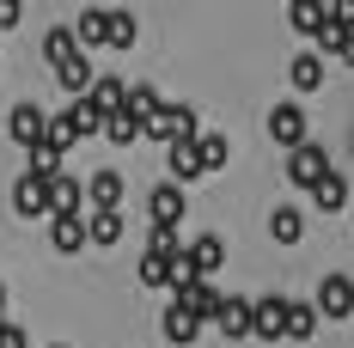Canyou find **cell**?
I'll return each mask as SVG.
<instances>
[{"label": "cell", "mask_w": 354, "mask_h": 348, "mask_svg": "<svg viewBox=\"0 0 354 348\" xmlns=\"http://www.w3.org/2000/svg\"><path fill=\"white\" fill-rule=\"evenodd\" d=\"M269 232H275V244H299L306 239V214L299 208H275L269 214Z\"/></svg>", "instance_id": "obj_27"}, {"label": "cell", "mask_w": 354, "mask_h": 348, "mask_svg": "<svg viewBox=\"0 0 354 348\" xmlns=\"http://www.w3.org/2000/svg\"><path fill=\"white\" fill-rule=\"evenodd\" d=\"M104 31H110V12H104V6H86V12H80V25H73L80 49H104Z\"/></svg>", "instance_id": "obj_23"}, {"label": "cell", "mask_w": 354, "mask_h": 348, "mask_svg": "<svg viewBox=\"0 0 354 348\" xmlns=\"http://www.w3.org/2000/svg\"><path fill=\"white\" fill-rule=\"evenodd\" d=\"M324 6H330V19H336L342 31H354V0H324Z\"/></svg>", "instance_id": "obj_34"}, {"label": "cell", "mask_w": 354, "mask_h": 348, "mask_svg": "<svg viewBox=\"0 0 354 348\" xmlns=\"http://www.w3.org/2000/svg\"><path fill=\"white\" fill-rule=\"evenodd\" d=\"M0 348H31V336H25V324L0 318Z\"/></svg>", "instance_id": "obj_33"}, {"label": "cell", "mask_w": 354, "mask_h": 348, "mask_svg": "<svg viewBox=\"0 0 354 348\" xmlns=\"http://www.w3.org/2000/svg\"><path fill=\"white\" fill-rule=\"evenodd\" d=\"M62 116H68V129H73V140H86V135H98V129H104V110L92 104V98H86V92H80V98H73V104L62 110Z\"/></svg>", "instance_id": "obj_18"}, {"label": "cell", "mask_w": 354, "mask_h": 348, "mask_svg": "<svg viewBox=\"0 0 354 348\" xmlns=\"http://www.w3.org/2000/svg\"><path fill=\"white\" fill-rule=\"evenodd\" d=\"M312 208H318V214H342V208H348V177H336V165L312 183Z\"/></svg>", "instance_id": "obj_11"}, {"label": "cell", "mask_w": 354, "mask_h": 348, "mask_svg": "<svg viewBox=\"0 0 354 348\" xmlns=\"http://www.w3.org/2000/svg\"><path fill=\"white\" fill-rule=\"evenodd\" d=\"M147 250H159V257H177L183 244H177V226H153L147 232Z\"/></svg>", "instance_id": "obj_32"}, {"label": "cell", "mask_w": 354, "mask_h": 348, "mask_svg": "<svg viewBox=\"0 0 354 348\" xmlns=\"http://www.w3.org/2000/svg\"><path fill=\"white\" fill-rule=\"evenodd\" d=\"M159 330H165V342H171V348H189V342H196V336H202V324H196V318L183 312L177 300H171V306H165V318H159Z\"/></svg>", "instance_id": "obj_16"}, {"label": "cell", "mask_w": 354, "mask_h": 348, "mask_svg": "<svg viewBox=\"0 0 354 348\" xmlns=\"http://www.w3.org/2000/svg\"><path fill=\"white\" fill-rule=\"evenodd\" d=\"M25 19V0H0V31H12Z\"/></svg>", "instance_id": "obj_35"}, {"label": "cell", "mask_w": 354, "mask_h": 348, "mask_svg": "<svg viewBox=\"0 0 354 348\" xmlns=\"http://www.w3.org/2000/svg\"><path fill=\"white\" fill-rule=\"evenodd\" d=\"M312 306H318L324 324H342V318L354 312V281H348V275H324V281H318V300H312Z\"/></svg>", "instance_id": "obj_4"}, {"label": "cell", "mask_w": 354, "mask_h": 348, "mask_svg": "<svg viewBox=\"0 0 354 348\" xmlns=\"http://www.w3.org/2000/svg\"><path fill=\"white\" fill-rule=\"evenodd\" d=\"M55 348H62V342H55Z\"/></svg>", "instance_id": "obj_38"}, {"label": "cell", "mask_w": 354, "mask_h": 348, "mask_svg": "<svg viewBox=\"0 0 354 348\" xmlns=\"http://www.w3.org/2000/svg\"><path fill=\"white\" fill-rule=\"evenodd\" d=\"M250 336H263V342H281V336H287V300H281V293L250 300Z\"/></svg>", "instance_id": "obj_5"}, {"label": "cell", "mask_w": 354, "mask_h": 348, "mask_svg": "<svg viewBox=\"0 0 354 348\" xmlns=\"http://www.w3.org/2000/svg\"><path fill=\"white\" fill-rule=\"evenodd\" d=\"M196 129H202V122H196V110H189V104H159L153 116H147L141 135H147V140H159V147H171V140H189Z\"/></svg>", "instance_id": "obj_2"}, {"label": "cell", "mask_w": 354, "mask_h": 348, "mask_svg": "<svg viewBox=\"0 0 354 348\" xmlns=\"http://www.w3.org/2000/svg\"><path fill=\"white\" fill-rule=\"evenodd\" d=\"M269 135H275V147H299V140H312V135H306V110L293 104V98L275 104V110H269Z\"/></svg>", "instance_id": "obj_8"}, {"label": "cell", "mask_w": 354, "mask_h": 348, "mask_svg": "<svg viewBox=\"0 0 354 348\" xmlns=\"http://www.w3.org/2000/svg\"><path fill=\"white\" fill-rule=\"evenodd\" d=\"M55 80H62V92H73V98H80V92L92 86V62H86V49H80V55H68V62L55 68Z\"/></svg>", "instance_id": "obj_26"}, {"label": "cell", "mask_w": 354, "mask_h": 348, "mask_svg": "<svg viewBox=\"0 0 354 348\" xmlns=\"http://www.w3.org/2000/svg\"><path fill=\"white\" fill-rule=\"evenodd\" d=\"M324 172H330V153H324L318 140H299V147H287V183H293V190H312Z\"/></svg>", "instance_id": "obj_3"}, {"label": "cell", "mask_w": 354, "mask_h": 348, "mask_svg": "<svg viewBox=\"0 0 354 348\" xmlns=\"http://www.w3.org/2000/svg\"><path fill=\"white\" fill-rule=\"evenodd\" d=\"M122 110H129V116L147 129V116L159 110V92H153V86H129V92H122Z\"/></svg>", "instance_id": "obj_28"}, {"label": "cell", "mask_w": 354, "mask_h": 348, "mask_svg": "<svg viewBox=\"0 0 354 348\" xmlns=\"http://www.w3.org/2000/svg\"><path fill=\"white\" fill-rule=\"evenodd\" d=\"M80 208H86V183L68 177V172H55L49 177V214H80Z\"/></svg>", "instance_id": "obj_12"}, {"label": "cell", "mask_w": 354, "mask_h": 348, "mask_svg": "<svg viewBox=\"0 0 354 348\" xmlns=\"http://www.w3.org/2000/svg\"><path fill=\"white\" fill-rule=\"evenodd\" d=\"M214 324L226 330V342H245L250 336V300H220V318Z\"/></svg>", "instance_id": "obj_20"}, {"label": "cell", "mask_w": 354, "mask_h": 348, "mask_svg": "<svg viewBox=\"0 0 354 348\" xmlns=\"http://www.w3.org/2000/svg\"><path fill=\"white\" fill-rule=\"evenodd\" d=\"M12 208L25 214V220H43V214H49V177L25 172L19 183H12Z\"/></svg>", "instance_id": "obj_7"}, {"label": "cell", "mask_w": 354, "mask_h": 348, "mask_svg": "<svg viewBox=\"0 0 354 348\" xmlns=\"http://www.w3.org/2000/svg\"><path fill=\"white\" fill-rule=\"evenodd\" d=\"M336 62H348V68H354V31H342V43H336Z\"/></svg>", "instance_id": "obj_36"}, {"label": "cell", "mask_w": 354, "mask_h": 348, "mask_svg": "<svg viewBox=\"0 0 354 348\" xmlns=\"http://www.w3.org/2000/svg\"><path fill=\"white\" fill-rule=\"evenodd\" d=\"M183 257H189V269H196V275H220V263H226V244L214 239V232H202L196 244H183Z\"/></svg>", "instance_id": "obj_14"}, {"label": "cell", "mask_w": 354, "mask_h": 348, "mask_svg": "<svg viewBox=\"0 0 354 348\" xmlns=\"http://www.w3.org/2000/svg\"><path fill=\"white\" fill-rule=\"evenodd\" d=\"M318 306H306V300H287V342H312L318 336Z\"/></svg>", "instance_id": "obj_19"}, {"label": "cell", "mask_w": 354, "mask_h": 348, "mask_svg": "<svg viewBox=\"0 0 354 348\" xmlns=\"http://www.w3.org/2000/svg\"><path fill=\"white\" fill-rule=\"evenodd\" d=\"M165 165H171V183H196V177H208V172H202V153H196V135H189V140H171V147H165Z\"/></svg>", "instance_id": "obj_9"}, {"label": "cell", "mask_w": 354, "mask_h": 348, "mask_svg": "<svg viewBox=\"0 0 354 348\" xmlns=\"http://www.w3.org/2000/svg\"><path fill=\"white\" fill-rule=\"evenodd\" d=\"M68 55H80V37H73V25H49V37H43V62H49V68H62Z\"/></svg>", "instance_id": "obj_24"}, {"label": "cell", "mask_w": 354, "mask_h": 348, "mask_svg": "<svg viewBox=\"0 0 354 348\" xmlns=\"http://www.w3.org/2000/svg\"><path fill=\"white\" fill-rule=\"evenodd\" d=\"M43 129H49V116L37 104H12V116H6V135L19 140V147H37L43 140Z\"/></svg>", "instance_id": "obj_10"}, {"label": "cell", "mask_w": 354, "mask_h": 348, "mask_svg": "<svg viewBox=\"0 0 354 348\" xmlns=\"http://www.w3.org/2000/svg\"><path fill=\"white\" fill-rule=\"evenodd\" d=\"M98 135H110L116 147H129V140H141V122H135L129 110H110V116H104V129H98Z\"/></svg>", "instance_id": "obj_29"}, {"label": "cell", "mask_w": 354, "mask_h": 348, "mask_svg": "<svg viewBox=\"0 0 354 348\" xmlns=\"http://www.w3.org/2000/svg\"><path fill=\"white\" fill-rule=\"evenodd\" d=\"M122 92H129V86H122L116 73H92V86H86V98L104 110V116H110V110H122Z\"/></svg>", "instance_id": "obj_25"}, {"label": "cell", "mask_w": 354, "mask_h": 348, "mask_svg": "<svg viewBox=\"0 0 354 348\" xmlns=\"http://www.w3.org/2000/svg\"><path fill=\"white\" fill-rule=\"evenodd\" d=\"M49 244H55L62 257H73V250L86 244V220H80V214H49Z\"/></svg>", "instance_id": "obj_15"}, {"label": "cell", "mask_w": 354, "mask_h": 348, "mask_svg": "<svg viewBox=\"0 0 354 348\" xmlns=\"http://www.w3.org/2000/svg\"><path fill=\"white\" fill-rule=\"evenodd\" d=\"M147 214H153V226H183V183H153V196H147Z\"/></svg>", "instance_id": "obj_6"}, {"label": "cell", "mask_w": 354, "mask_h": 348, "mask_svg": "<svg viewBox=\"0 0 354 348\" xmlns=\"http://www.w3.org/2000/svg\"><path fill=\"white\" fill-rule=\"evenodd\" d=\"M141 281H147V287H171V257L147 250V257H141Z\"/></svg>", "instance_id": "obj_31"}, {"label": "cell", "mask_w": 354, "mask_h": 348, "mask_svg": "<svg viewBox=\"0 0 354 348\" xmlns=\"http://www.w3.org/2000/svg\"><path fill=\"white\" fill-rule=\"evenodd\" d=\"M171 300H177V306H183L189 318H196V324H214L226 293L214 287V275H189V281H177V287H171Z\"/></svg>", "instance_id": "obj_1"}, {"label": "cell", "mask_w": 354, "mask_h": 348, "mask_svg": "<svg viewBox=\"0 0 354 348\" xmlns=\"http://www.w3.org/2000/svg\"><path fill=\"white\" fill-rule=\"evenodd\" d=\"M324 19H330V6H324V0H293V6H287V25H293L299 37H318Z\"/></svg>", "instance_id": "obj_22"}, {"label": "cell", "mask_w": 354, "mask_h": 348, "mask_svg": "<svg viewBox=\"0 0 354 348\" xmlns=\"http://www.w3.org/2000/svg\"><path fill=\"white\" fill-rule=\"evenodd\" d=\"M0 318H6V287H0Z\"/></svg>", "instance_id": "obj_37"}, {"label": "cell", "mask_w": 354, "mask_h": 348, "mask_svg": "<svg viewBox=\"0 0 354 348\" xmlns=\"http://www.w3.org/2000/svg\"><path fill=\"white\" fill-rule=\"evenodd\" d=\"M287 86H293V92H318V86H324V55H318V49L293 55V68H287Z\"/></svg>", "instance_id": "obj_17"}, {"label": "cell", "mask_w": 354, "mask_h": 348, "mask_svg": "<svg viewBox=\"0 0 354 348\" xmlns=\"http://www.w3.org/2000/svg\"><path fill=\"white\" fill-rule=\"evenodd\" d=\"M141 37V25H135V12H110V31H104V43L110 49H129Z\"/></svg>", "instance_id": "obj_30"}, {"label": "cell", "mask_w": 354, "mask_h": 348, "mask_svg": "<svg viewBox=\"0 0 354 348\" xmlns=\"http://www.w3.org/2000/svg\"><path fill=\"white\" fill-rule=\"evenodd\" d=\"M122 190H129L122 172H92L86 177V202H92V208H122Z\"/></svg>", "instance_id": "obj_13"}, {"label": "cell", "mask_w": 354, "mask_h": 348, "mask_svg": "<svg viewBox=\"0 0 354 348\" xmlns=\"http://www.w3.org/2000/svg\"><path fill=\"white\" fill-rule=\"evenodd\" d=\"M196 153H202V172H226V159H232V140L214 135V129H196Z\"/></svg>", "instance_id": "obj_21"}]
</instances>
